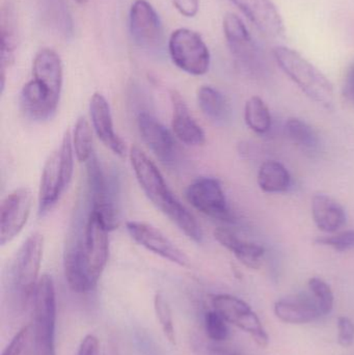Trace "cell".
<instances>
[{"mask_svg": "<svg viewBox=\"0 0 354 355\" xmlns=\"http://www.w3.org/2000/svg\"><path fill=\"white\" fill-rule=\"evenodd\" d=\"M109 230L95 211H76L64 254V277L73 291H93L109 258Z\"/></svg>", "mask_w": 354, "mask_h": 355, "instance_id": "obj_1", "label": "cell"}, {"mask_svg": "<svg viewBox=\"0 0 354 355\" xmlns=\"http://www.w3.org/2000/svg\"><path fill=\"white\" fill-rule=\"evenodd\" d=\"M129 156L135 177L152 204L168 216L189 239L202 243L204 234L201 225L172 193L155 164L136 146L131 148Z\"/></svg>", "mask_w": 354, "mask_h": 355, "instance_id": "obj_2", "label": "cell"}, {"mask_svg": "<svg viewBox=\"0 0 354 355\" xmlns=\"http://www.w3.org/2000/svg\"><path fill=\"white\" fill-rule=\"evenodd\" d=\"M44 252L42 234L29 236L8 264L4 277V300L8 314L22 316L33 306Z\"/></svg>", "mask_w": 354, "mask_h": 355, "instance_id": "obj_3", "label": "cell"}, {"mask_svg": "<svg viewBox=\"0 0 354 355\" xmlns=\"http://www.w3.org/2000/svg\"><path fill=\"white\" fill-rule=\"evenodd\" d=\"M272 56L281 70L306 96L326 110H334L336 102L334 85L321 71L301 53L285 46L274 47Z\"/></svg>", "mask_w": 354, "mask_h": 355, "instance_id": "obj_4", "label": "cell"}, {"mask_svg": "<svg viewBox=\"0 0 354 355\" xmlns=\"http://www.w3.org/2000/svg\"><path fill=\"white\" fill-rule=\"evenodd\" d=\"M74 150L70 131L64 133L62 145L45 162L39 189V215L44 216L55 207L72 180Z\"/></svg>", "mask_w": 354, "mask_h": 355, "instance_id": "obj_5", "label": "cell"}, {"mask_svg": "<svg viewBox=\"0 0 354 355\" xmlns=\"http://www.w3.org/2000/svg\"><path fill=\"white\" fill-rule=\"evenodd\" d=\"M87 202L100 215L109 231L120 225V185L107 174L94 154L87 162Z\"/></svg>", "mask_w": 354, "mask_h": 355, "instance_id": "obj_6", "label": "cell"}, {"mask_svg": "<svg viewBox=\"0 0 354 355\" xmlns=\"http://www.w3.org/2000/svg\"><path fill=\"white\" fill-rule=\"evenodd\" d=\"M33 329L35 355H56V295L53 279L44 275L33 297Z\"/></svg>", "mask_w": 354, "mask_h": 355, "instance_id": "obj_7", "label": "cell"}, {"mask_svg": "<svg viewBox=\"0 0 354 355\" xmlns=\"http://www.w3.org/2000/svg\"><path fill=\"white\" fill-rule=\"evenodd\" d=\"M168 52L172 62L187 74L202 76L209 71V48L195 31L188 28L172 31L168 40Z\"/></svg>", "mask_w": 354, "mask_h": 355, "instance_id": "obj_8", "label": "cell"}, {"mask_svg": "<svg viewBox=\"0 0 354 355\" xmlns=\"http://www.w3.org/2000/svg\"><path fill=\"white\" fill-rule=\"evenodd\" d=\"M229 49L238 66L249 74L259 75L265 70V58L241 18L228 12L222 22Z\"/></svg>", "mask_w": 354, "mask_h": 355, "instance_id": "obj_9", "label": "cell"}, {"mask_svg": "<svg viewBox=\"0 0 354 355\" xmlns=\"http://www.w3.org/2000/svg\"><path fill=\"white\" fill-rule=\"evenodd\" d=\"M211 302L213 310L218 311L227 322L249 334L260 347L264 348L268 345L269 338L267 333L259 317L247 302L229 294L214 295Z\"/></svg>", "mask_w": 354, "mask_h": 355, "instance_id": "obj_10", "label": "cell"}, {"mask_svg": "<svg viewBox=\"0 0 354 355\" xmlns=\"http://www.w3.org/2000/svg\"><path fill=\"white\" fill-rule=\"evenodd\" d=\"M185 196L189 204L206 216L222 221H232L222 184L211 177L199 178L187 187Z\"/></svg>", "mask_w": 354, "mask_h": 355, "instance_id": "obj_11", "label": "cell"}, {"mask_svg": "<svg viewBox=\"0 0 354 355\" xmlns=\"http://www.w3.org/2000/svg\"><path fill=\"white\" fill-rule=\"evenodd\" d=\"M131 37L137 46L157 50L163 45V26L159 15L147 0H135L129 12Z\"/></svg>", "mask_w": 354, "mask_h": 355, "instance_id": "obj_12", "label": "cell"}, {"mask_svg": "<svg viewBox=\"0 0 354 355\" xmlns=\"http://www.w3.org/2000/svg\"><path fill=\"white\" fill-rule=\"evenodd\" d=\"M33 208V193L27 187L14 190L2 200L0 209V244L6 245L22 232Z\"/></svg>", "mask_w": 354, "mask_h": 355, "instance_id": "obj_13", "label": "cell"}, {"mask_svg": "<svg viewBox=\"0 0 354 355\" xmlns=\"http://www.w3.org/2000/svg\"><path fill=\"white\" fill-rule=\"evenodd\" d=\"M137 126L141 139L154 155L164 166H176L180 157V150L168 128L149 112H141Z\"/></svg>", "mask_w": 354, "mask_h": 355, "instance_id": "obj_14", "label": "cell"}, {"mask_svg": "<svg viewBox=\"0 0 354 355\" xmlns=\"http://www.w3.org/2000/svg\"><path fill=\"white\" fill-rule=\"evenodd\" d=\"M126 227L131 238L149 252L179 266L191 265L186 254L154 225L143 221H128Z\"/></svg>", "mask_w": 354, "mask_h": 355, "instance_id": "obj_15", "label": "cell"}, {"mask_svg": "<svg viewBox=\"0 0 354 355\" xmlns=\"http://www.w3.org/2000/svg\"><path fill=\"white\" fill-rule=\"evenodd\" d=\"M245 17L263 33L272 39L283 37L284 21L272 0H231Z\"/></svg>", "mask_w": 354, "mask_h": 355, "instance_id": "obj_16", "label": "cell"}, {"mask_svg": "<svg viewBox=\"0 0 354 355\" xmlns=\"http://www.w3.org/2000/svg\"><path fill=\"white\" fill-rule=\"evenodd\" d=\"M58 102L49 89L33 78L21 89L19 103L24 116L33 122L49 120L57 110Z\"/></svg>", "mask_w": 354, "mask_h": 355, "instance_id": "obj_17", "label": "cell"}, {"mask_svg": "<svg viewBox=\"0 0 354 355\" xmlns=\"http://www.w3.org/2000/svg\"><path fill=\"white\" fill-rule=\"evenodd\" d=\"M274 314L288 324H307L324 316L319 304L310 290L278 300L274 304Z\"/></svg>", "mask_w": 354, "mask_h": 355, "instance_id": "obj_18", "label": "cell"}, {"mask_svg": "<svg viewBox=\"0 0 354 355\" xmlns=\"http://www.w3.org/2000/svg\"><path fill=\"white\" fill-rule=\"evenodd\" d=\"M91 125L100 141L112 153L122 156L126 153V146L114 131L109 103L102 94L95 93L89 102Z\"/></svg>", "mask_w": 354, "mask_h": 355, "instance_id": "obj_19", "label": "cell"}, {"mask_svg": "<svg viewBox=\"0 0 354 355\" xmlns=\"http://www.w3.org/2000/svg\"><path fill=\"white\" fill-rule=\"evenodd\" d=\"M170 97L172 106V127L177 139L187 146H203L206 141L205 132L191 116L184 98L176 89L170 91Z\"/></svg>", "mask_w": 354, "mask_h": 355, "instance_id": "obj_20", "label": "cell"}, {"mask_svg": "<svg viewBox=\"0 0 354 355\" xmlns=\"http://www.w3.org/2000/svg\"><path fill=\"white\" fill-rule=\"evenodd\" d=\"M33 79L45 85L56 99L60 100L64 72L62 60L54 50L43 48L37 52L33 58Z\"/></svg>", "mask_w": 354, "mask_h": 355, "instance_id": "obj_21", "label": "cell"}, {"mask_svg": "<svg viewBox=\"0 0 354 355\" xmlns=\"http://www.w3.org/2000/svg\"><path fill=\"white\" fill-rule=\"evenodd\" d=\"M0 33H1V93L6 87V70L14 64L17 49V19L14 6L6 1L0 10Z\"/></svg>", "mask_w": 354, "mask_h": 355, "instance_id": "obj_22", "label": "cell"}, {"mask_svg": "<svg viewBox=\"0 0 354 355\" xmlns=\"http://www.w3.org/2000/svg\"><path fill=\"white\" fill-rule=\"evenodd\" d=\"M312 215L318 229L326 233H336L346 225V211L336 200L326 194L313 196Z\"/></svg>", "mask_w": 354, "mask_h": 355, "instance_id": "obj_23", "label": "cell"}, {"mask_svg": "<svg viewBox=\"0 0 354 355\" xmlns=\"http://www.w3.org/2000/svg\"><path fill=\"white\" fill-rule=\"evenodd\" d=\"M214 238L218 243L232 252L237 259L251 269H258L262 264L265 250L261 245L240 239L234 232L224 227L214 231Z\"/></svg>", "mask_w": 354, "mask_h": 355, "instance_id": "obj_24", "label": "cell"}, {"mask_svg": "<svg viewBox=\"0 0 354 355\" xmlns=\"http://www.w3.org/2000/svg\"><path fill=\"white\" fill-rule=\"evenodd\" d=\"M197 104L204 116L218 126H224L231 120V107L224 94L210 85L200 87Z\"/></svg>", "mask_w": 354, "mask_h": 355, "instance_id": "obj_25", "label": "cell"}, {"mask_svg": "<svg viewBox=\"0 0 354 355\" xmlns=\"http://www.w3.org/2000/svg\"><path fill=\"white\" fill-rule=\"evenodd\" d=\"M285 132L288 139L310 157H315L321 152V141L317 131L297 118L289 119L285 125Z\"/></svg>", "mask_w": 354, "mask_h": 355, "instance_id": "obj_26", "label": "cell"}, {"mask_svg": "<svg viewBox=\"0 0 354 355\" xmlns=\"http://www.w3.org/2000/svg\"><path fill=\"white\" fill-rule=\"evenodd\" d=\"M258 184L267 193L286 192L291 185L290 173L281 162L269 160L260 166Z\"/></svg>", "mask_w": 354, "mask_h": 355, "instance_id": "obj_27", "label": "cell"}, {"mask_svg": "<svg viewBox=\"0 0 354 355\" xmlns=\"http://www.w3.org/2000/svg\"><path fill=\"white\" fill-rule=\"evenodd\" d=\"M42 10L48 24L60 33L62 37L69 39L74 33V22L64 0H41Z\"/></svg>", "mask_w": 354, "mask_h": 355, "instance_id": "obj_28", "label": "cell"}, {"mask_svg": "<svg viewBox=\"0 0 354 355\" xmlns=\"http://www.w3.org/2000/svg\"><path fill=\"white\" fill-rule=\"evenodd\" d=\"M245 120L247 127L258 135L268 132L272 127L269 108L258 96L247 100L245 107Z\"/></svg>", "mask_w": 354, "mask_h": 355, "instance_id": "obj_29", "label": "cell"}, {"mask_svg": "<svg viewBox=\"0 0 354 355\" xmlns=\"http://www.w3.org/2000/svg\"><path fill=\"white\" fill-rule=\"evenodd\" d=\"M73 150L78 162L87 164L95 154L93 146V133L87 119H78L75 125L72 137Z\"/></svg>", "mask_w": 354, "mask_h": 355, "instance_id": "obj_30", "label": "cell"}, {"mask_svg": "<svg viewBox=\"0 0 354 355\" xmlns=\"http://www.w3.org/2000/svg\"><path fill=\"white\" fill-rule=\"evenodd\" d=\"M154 310H155L156 317L159 321L160 327H161L166 339L170 343L176 344V329H175L172 309H170L168 300L161 294H157L154 298Z\"/></svg>", "mask_w": 354, "mask_h": 355, "instance_id": "obj_31", "label": "cell"}, {"mask_svg": "<svg viewBox=\"0 0 354 355\" xmlns=\"http://www.w3.org/2000/svg\"><path fill=\"white\" fill-rule=\"evenodd\" d=\"M204 327H205L206 335L211 341L220 343L226 341L230 335L229 331L228 322L226 319L218 312L212 310L206 313L204 319Z\"/></svg>", "mask_w": 354, "mask_h": 355, "instance_id": "obj_32", "label": "cell"}, {"mask_svg": "<svg viewBox=\"0 0 354 355\" xmlns=\"http://www.w3.org/2000/svg\"><path fill=\"white\" fill-rule=\"evenodd\" d=\"M2 355H35L31 325H24L12 338Z\"/></svg>", "mask_w": 354, "mask_h": 355, "instance_id": "obj_33", "label": "cell"}, {"mask_svg": "<svg viewBox=\"0 0 354 355\" xmlns=\"http://www.w3.org/2000/svg\"><path fill=\"white\" fill-rule=\"evenodd\" d=\"M309 290L319 304L324 316L330 314L334 308V293L330 285L319 277H312L309 281Z\"/></svg>", "mask_w": 354, "mask_h": 355, "instance_id": "obj_34", "label": "cell"}, {"mask_svg": "<svg viewBox=\"0 0 354 355\" xmlns=\"http://www.w3.org/2000/svg\"><path fill=\"white\" fill-rule=\"evenodd\" d=\"M316 243L320 245L330 246L337 252H347L354 250V230L341 232L330 237H321L316 239Z\"/></svg>", "mask_w": 354, "mask_h": 355, "instance_id": "obj_35", "label": "cell"}, {"mask_svg": "<svg viewBox=\"0 0 354 355\" xmlns=\"http://www.w3.org/2000/svg\"><path fill=\"white\" fill-rule=\"evenodd\" d=\"M338 342L342 347H351L354 343V323L348 317H339Z\"/></svg>", "mask_w": 354, "mask_h": 355, "instance_id": "obj_36", "label": "cell"}, {"mask_svg": "<svg viewBox=\"0 0 354 355\" xmlns=\"http://www.w3.org/2000/svg\"><path fill=\"white\" fill-rule=\"evenodd\" d=\"M172 4L182 16L193 18L200 10V0H172Z\"/></svg>", "mask_w": 354, "mask_h": 355, "instance_id": "obj_37", "label": "cell"}, {"mask_svg": "<svg viewBox=\"0 0 354 355\" xmlns=\"http://www.w3.org/2000/svg\"><path fill=\"white\" fill-rule=\"evenodd\" d=\"M77 355H100V345L97 338L93 335L87 336L81 342Z\"/></svg>", "mask_w": 354, "mask_h": 355, "instance_id": "obj_38", "label": "cell"}, {"mask_svg": "<svg viewBox=\"0 0 354 355\" xmlns=\"http://www.w3.org/2000/svg\"><path fill=\"white\" fill-rule=\"evenodd\" d=\"M343 93L346 99L354 105V62L349 67L346 75H345Z\"/></svg>", "mask_w": 354, "mask_h": 355, "instance_id": "obj_39", "label": "cell"}, {"mask_svg": "<svg viewBox=\"0 0 354 355\" xmlns=\"http://www.w3.org/2000/svg\"><path fill=\"white\" fill-rule=\"evenodd\" d=\"M104 355H118V349H116V344L109 343L106 347Z\"/></svg>", "mask_w": 354, "mask_h": 355, "instance_id": "obj_40", "label": "cell"}, {"mask_svg": "<svg viewBox=\"0 0 354 355\" xmlns=\"http://www.w3.org/2000/svg\"><path fill=\"white\" fill-rule=\"evenodd\" d=\"M75 1H76L77 3L79 4H85L87 1H89V0H75Z\"/></svg>", "mask_w": 354, "mask_h": 355, "instance_id": "obj_41", "label": "cell"}]
</instances>
